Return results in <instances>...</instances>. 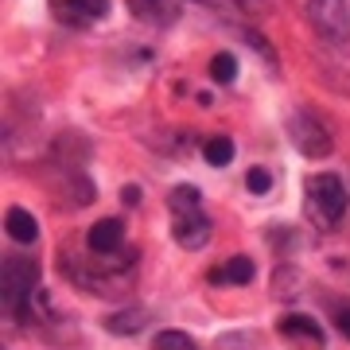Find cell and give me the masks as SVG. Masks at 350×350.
<instances>
[{
  "label": "cell",
  "mask_w": 350,
  "mask_h": 350,
  "mask_svg": "<svg viewBox=\"0 0 350 350\" xmlns=\"http://www.w3.org/2000/svg\"><path fill=\"white\" fill-rule=\"evenodd\" d=\"M167 214H172V238L179 250H206L211 245V218L202 211V195L195 187H175L167 195Z\"/></svg>",
  "instance_id": "cell-1"
},
{
  "label": "cell",
  "mask_w": 350,
  "mask_h": 350,
  "mask_svg": "<svg viewBox=\"0 0 350 350\" xmlns=\"http://www.w3.org/2000/svg\"><path fill=\"white\" fill-rule=\"evenodd\" d=\"M304 211L315 222V230H335L347 214V187L331 172H319L304 183Z\"/></svg>",
  "instance_id": "cell-2"
},
{
  "label": "cell",
  "mask_w": 350,
  "mask_h": 350,
  "mask_svg": "<svg viewBox=\"0 0 350 350\" xmlns=\"http://www.w3.org/2000/svg\"><path fill=\"white\" fill-rule=\"evenodd\" d=\"M39 284V265L27 257H8L4 261V308L12 315H24L27 304L36 300Z\"/></svg>",
  "instance_id": "cell-3"
},
{
  "label": "cell",
  "mask_w": 350,
  "mask_h": 350,
  "mask_svg": "<svg viewBox=\"0 0 350 350\" xmlns=\"http://www.w3.org/2000/svg\"><path fill=\"white\" fill-rule=\"evenodd\" d=\"M288 137H292L296 152L308 156V160H323V156H331V148H335L327 125L315 117V113H308V109H296L292 117H288Z\"/></svg>",
  "instance_id": "cell-4"
},
{
  "label": "cell",
  "mask_w": 350,
  "mask_h": 350,
  "mask_svg": "<svg viewBox=\"0 0 350 350\" xmlns=\"http://www.w3.org/2000/svg\"><path fill=\"white\" fill-rule=\"evenodd\" d=\"M308 20L327 43H350V4L347 0H308Z\"/></svg>",
  "instance_id": "cell-5"
},
{
  "label": "cell",
  "mask_w": 350,
  "mask_h": 350,
  "mask_svg": "<svg viewBox=\"0 0 350 350\" xmlns=\"http://www.w3.org/2000/svg\"><path fill=\"white\" fill-rule=\"evenodd\" d=\"M47 8L66 27H94L109 16V0H47Z\"/></svg>",
  "instance_id": "cell-6"
},
{
  "label": "cell",
  "mask_w": 350,
  "mask_h": 350,
  "mask_svg": "<svg viewBox=\"0 0 350 350\" xmlns=\"http://www.w3.org/2000/svg\"><path fill=\"white\" fill-rule=\"evenodd\" d=\"M86 245L94 257H121L125 253V226L121 218H101V222L90 226Z\"/></svg>",
  "instance_id": "cell-7"
},
{
  "label": "cell",
  "mask_w": 350,
  "mask_h": 350,
  "mask_svg": "<svg viewBox=\"0 0 350 350\" xmlns=\"http://www.w3.org/2000/svg\"><path fill=\"white\" fill-rule=\"evenodd\" d=\"M125 4L148 27H172L179 20V0H125Z\"/></svg>",
  "instance_id": "cell-8"
},
{
  "label": "cell",
  "mask_w": 350,
  "mask_h": 350,
  "mask_svg": "<svg viewBox=\"0 0 350 350\" xmlns=\"http://www.w3.org/2000/svg\"><path fill=\"white\" fill-rule=\"evenodd\" d=\"M253 276H257V265L250 257H230L226 265L211 269V284H250Z\"/></svg>",
  "instance_id": "cell-9"
},
{
  "label": "cell",
  "mask_w": 350,
  "mask_h": 350,
  "mask_svg": "<svg viewBox=\"0 0 350 350\" xmlns=\"http://www.w3.org/2000/svg\"><path fill=\"white\" fill-rule=\"evenodd\" d=\"M280 335L304 338V342H312V347H323V331H319V323H315L312 315H284V319H280Z\"/></svg>",
  "instance_id": "cell-10"
},
{
  "label": "cell",
  "mask_w": 350,
  "mask_h": 350,
  "mask_svg": "<svg viewBox=\"0 0 350 350\" xmlns=\"http://www.w3.org/2000/svg\"><path fill=\"white\" fill-rule=\"evenodd\" d=\"M4 226H8V238H12L16 245H31V241L39 238V222L24 211V206H12L8 218H4Z\"/></svg>",
  "instance_id": "cell-11"
},
{
  "label": "cell",
  "mask_w": 350,
  "mask_h": 350,
  "mask_svg": "<svg viewBox=\"0 0 350 350\" xmlns=\"http://www.w3.org/2000/svg\"><path fill=\"white\" fill-rule=\"evenodd\" d=\"M202 156H206L211 167H226V163L234 160V140L230 137H211L206 140V148H202Z\"/></svg>",
  "instance_id": "cell-12"
},
{
  "label": "cell",
  "mask_w": 350,
  "mask_h": 350,
  "mask_svg": "<svg viewBox=\"0 0 350 350\" xmlns=\"http://www.w3.org/2000/svg\"><path fill=\"white\" fill-rule=\"evenodd\" d=\"M152 350H202V347L191 335H183V331H160L152 338Z\"/></svg>",
  "instance_id": "cell-13"
},
{
  "label": "cell",
  "mask_w": 350,
  "mask_h": 350,
  "mask_svg": "<svg viewBox=\"0 0 350 350\" xmlns=\"http://www.w3.org/2000/svg\"><path fill=\"white\" fill-rule=\"evenodd\" d=\"M211 78L218 82V86H226V82H234V78H238V59H234L230 51H222V55H214V59H211Z\"/></svg>",
  "instance_id": "cell-14"
},
{
  "label": "cell",
  "mask_w": 350,
  "mask_h": 350,
  "mask_svg": "<svg viewBox=\"0 0 350 350\" xmlns=\"http://www.w3.org/2000/svg\"><path fill=\"white\" fill-rule=\"evenodd\" d=\"M245 187H250L253 195H269V191H273V175L265 172V167H250V175H245Z\"/></svg>",
  "instance_id": "cell-15"
},
{
  "label": "cell",
  "mask_w": 350,
  "mask_h": 350,
  "mask_svg": "<svg viewBox=\"0 0 350 350\" xmlns=\"http://www.w3.org/2000/svg\"><path fill=\"white\" fill-rule=\"evenodd\" d=\"M331 323L342 338H350V304H331Z\"/></svg>",
  "instance_id": "cell-16"
},
{
  "label": "cell",
  "mask_w": 350,
  "mask_h": 350,
  "mask_svg": "<svg viewBox=\"0 0 350 350\" xmlns=\"http://www.w3.org/2000/svg\"><path fill=\"white\" fill-rule=\"evenodd\" d=\"M241 8H245V12H261L265 8V0H238Z\"/></svg>",
  "instance_id": "cell-17"
}]
</instances>
